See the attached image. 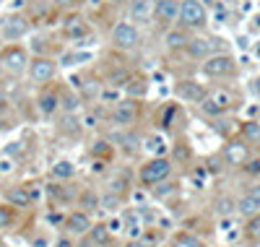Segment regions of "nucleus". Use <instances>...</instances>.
<instances>
[{
	"instance_id": "09e8293b",
	"label": "nucleus",
	"mask_w": 260,
	"mask_h": 247,
	"mask_svg": "<svg viewBox=\"0 0 260 247\" xmlns=\"http://www.w3.org/2000/svg\"><path fill=\"white\" fill-rule=\"evenodd\" d=\"M91 169H94V172H104V161H94V167H91Z\"/></svg>"
},
{
	"instance_id": "a878e982",
	"label": "nucleus",
	"mask_w": 260,
	"mask_h": 247,
	"mask_svg": "<svg viewBox=\"0 0 260 247\" xmlns=\"http://www.w3.org/2000/svg\"><path fill=\"white\" fill-rule=\"evenodd\" d=\"M201 110H203L206 115H211V117H219V115H224V110H221V107H219L216 102H213L211 97H206V99L201 102Z\"/></svg>"
},
{
	"instance_id": "5fc2aeb1",
	"label": "nucleus",
	"mask_w": 260,
	"mask_h": 247,
	"mask_svg": "<svg viewBox=\"0 0 260 247\" xmlns=\"http://www.w3.org/2000/svg\"><path fill=\"white\" fill-rule=\"evenodd\" d=\"M177 247H182V244H177Z\"/></svg>"
},
{
	"instance_id": "6e6d98bb",
	"label": "nucleus",
	"mask_w": 260,
	"mask_h": 247,
	"mask_svg": "<svg viewBox=\"0 0 260 247\" xmlns=\"http://www.w3.org/2000/svg\"><path fill=\"white\" fill-rule=\"evenodd\" d=\"M257 52H260V50H257Z\"/></svg>"
},
{
	"instance_id": "b1692460",
	"label": "nucleus",
	"mask_w": 260,
	"mask_h": 247,
	"mask_svg": "<svg viewBox=\"0 0 260 247\" xmlns=\"http://www.w3.org/2000/svg\"><path fill=\"white\" fill-rule=\"evenodd\" d=\"M133 78V75L128 73V70H112V75H110V86L112 89H120V86H128V81Z\"/></svg>"
},
{
	"instance_id": "4be33fe9",
	"label": "nucleus",
	"mask_w": 260,
	"mask_h": 247,
	"mask_svg": "<svg viewBox=\"0 0 260 247\" xmlns=\"http://www.w3.org/2000/svg\"><path fill=\"white\" fill-rule=\"evenodd\" d=\"M242 135H244V141H250V143H260V122H244Z\"/></svg>"
},
{
	"instance_id": "7ed1b4c3",
	"label": "nucleus",
	"mask_w": 260,
	"mask_h": 247,
	"mask_svg": "<svg viewBox=\"0 0 260 247\" xmlns=\"http://www.w3.org/2000/svg\"><path fill=\"white\" fill-rule=\"evenodd\" d=\"M180 21L190 29H198L208 21V13H206L203 3H198V0H182L180 3Z\"/></svg>"
},
{
	"instance_id": "58836bf2",
	"label": "nucleus",
	"mask_w": 260,
	"mask_h": 247,
	"mask_svg": "<svg viewBox=\"0 0 260 247\" xmlns=\"http://www.w3.org/2000/svg\"><path fill=\"white\" fill-rule=\"evenodd\" d=\"M91 151H94L97 156H99V153H102V156H107V153H110V143H107V141H97Z\"/></svg>"
},
{
	"instance_id": "f3484780",
	"label": "nucleus",
	"mask_w": 260,
	"mask_h": 247,
	"mask_svg": "<svg viewBox=\"0 0 260 247\" xmlns=\"http://www.w3.org/2000/svg\"><path fill=\"white\" fill-rule=\"evenodd\" d=\"M188 42H190V37L182 32V29H172V32H166V37H164V44L169 50H185Z\"/></svg>"
},
{
	"instance_id": "4c0bfd02",
	"label": "nucleus",
	"mask_w": 260,
	"mask_h": 247,
	"mask_svg": "<svg viewBox=\"0 0 260 247\" xmlns=\"http://www.w3.org/2000/svg\"><path fill=\"white\" fill-rule=\"evenodd\" d=\"M11 221H13V216H11V211H8V208H3V206H0V229H6V226H11Z\"/></svg>"
},
{
	"instance_id": "4468645a",
	"label": "nucleus",
	"mask_w": 260,
	"mask_h": 247,
	"mask_svg": "<svg viewBox=\"0 0 260 247\" xmlns=\"http://www.w3.org/2000/svg\"><path fill=\"white\" fill-rule=\"evenodd\" d=\"M154 0H133L130 3V19L133 21H148L151 16H154Z\"/></svg>"
},
{
	"instance_id": "aec40b11",
	"label": "nucleus",
	"mask_w": 260,
	"mask_h": 247,
	"mask_svg": "<svg viewBox=\"0 0 260 247\" xmlns=\"http://www.w3.org/2000/svg\"><path fill=\"white\" fill-rule=\"evenodd\" d=\"M8 200H11L13 206H19V208H26L29 203H32V198H29V190H26V188L11 190V193H8Z\"/></svg>"
},
{
	"instance_id": "2eb2a0df",
	"label": "nucleus",
	"mask_w": 260,
	"mask_h": 247,
	"mask_svg": "<svg viewBox=\"0 0 260 247\" xmlns=\"http://www.w3.org/2000/svg\"><path fill=\"white\" fill-rule=\"evenodd\" d=\"M156 16L164 24L177 21L180 19V3H177V0H159V3H156Z\"/></svg>"
},
{
	"instance_id": "3c124183",
	"label": "nucleus",
	"mask_w": 260,
	"mask_h": 247,
	"mask_svg": "<svg viewBox=\"0 0 260 247\" xmlns=\"http://www.w3.org/2000/svg\"><path fill=\"white\" fill-rule=\"evenodd\" d=\"M34 247H47V239H34Z\"/></svg>"
},
{
	"instance_id": "f8f14e48",
	"label": "nucleus",
	"mask_w": 260,
	"mask_h": 247,
	"mask_svg": "<svg viewBox=\"0 0 260 247\" xmlns=\"http://www.w3.org/2000/svg\"><path fill=\"white\" fill-rule=\"evenodd\" d=\"M65 229L70 231V234H89V229H91V219H89V213H70L68 219H65Z\"/></svg>"
},
{
	"instance_id": "2f4dec72",
	"label": "nucleus",
	"mask_w": 260,
	"mask_h": 247,
	"mask_svg": "<svg viewBox=\"0 0 260 247\" xmlns=\"http://www.w3.org/2000/svg\"><path fill=\"white\" fill-rule=\"evenodd\" d=\"M244 231H247L250 237H255V239H260V216H252L250 219V224L244 226Z\"/></svg>"
},
{
	"instance_id": "ea45409f",
	"label": "nucleus",
	"mask_w": 260,
	"mask_h": 247,
	"mask_svg": "<svg viewBox=\"0 0 260 247\" xmlns=\"http://www.w3.org/2000/svg\"><path fill=\"white\" fill-rule=\"evenodd\" d=\"M52 6H57V8H70V6H75L78 0H50Z\"/></svg>"
},
{
	"instance_id": "ddd939ff",
	"label": "nucleus",
	"mask_w": 260,
	"mask_h": 247,
	"mask_svg": "<svg viewBox=\"0 0 260 247\" xmlns=\"http://www.w3.org/2000/svg\"><path fill=\"white\" fill-rule=\"evenodd\" d=\"M57 107H60V94H57V91H44V94H39L37 110H39L44 117H52V115L57 112Z\"/></svg>"
},
{
	"instance_id": "72a5a7b5",
	"label": "nucleus",
	"mask_w": 260,
	"mask_h": 247,
	"mask_svg": "<svg viewBox=\"0 0 260 247\" xmlns=\"http://www.w3.org/2000/svg\"><path fill=\"white\" fill-rule=\"evenodd\" d=\"M242 169L247 175H260V159H250V161H244L242 164Z\"/></svg>"
},
{
	"instance_id": "1a4fd4ad",
	"label": "nucleus",
	"mask_w": 260,
	"mask_h": 247,
	"mask_svg": "<svg viewBox=\"0 0 260 247\" xmlns=\"http://www.w3.org/2000/svg\"><path fill=\"white\" fill-rule=\"evenodd\" d=\"M175 91H177L180 99L193 102V104H201V102L206 99V89L198 84V81H180V84L175 86Z\"/></svg>"
},
{
	"instance_id": "c9c22d12",
	"label": "nucleus",
	"mask_w": 260,
	"mask_h": 247,
	"mask_svg": "<svg viewBox=\"0 0 260 247\" xmlns=\"http://www.w3.org/2000/svg\"><path fill=\"white\" fill-rule=\"evenodd\" d=\"M177 242H180L182 247H203V244L198 242L195 237H188V234H180V237H177Z\"/></svg>"
},
{
	"instance_id": "a18cd8bd",
	"label": "nucleus",
	"mask_w": 260,
	"mask_h": 247,
	"mask_svg": "<svg viewBox=\"0 0 260 247\" xmlns=\"http://www.w3.org/2000/svg\"><path fill=\"white\" fill-rule=\"evenodd\" d=\"M55 247H73V242L63 237V239H57V244H55Z\"/></svg>"
},
{
	"instance_id": "9d476101",
	"label": "nucleus",
	"mask_w": 260,
	"mask_h": 247,
	"mask_svg": "<svg viewBox=\"0 0 260 247\" xmlns=\"http://www.w3.org/2000/svg\"><path fill=\"white\" fill-rule=\"evenodd\" d=\"M63 32H65V37H68V39L81 42V39H86V37H89V24H86V19H83V16H70V19L63 24Z\"/></svg>"
},
{
	"instance_id": "393cba45",
	"label": "nucleus",
	"mask_w": 260,
	"mask_h": 247,
	"mask_svg": "<svg viewBox=\"0 0 260 247\" xmlns=\"http://www.w3.org/2000/svg\"><path fill=\"white\" fill-rule=\"evenodd\" d=\"M125 89H128L130 97H143V94H146V81H143V78H141V81H138V78H130Z\"/></svg>"
},
{
	"instance_id": "bb28decb",
	"label": "nucleus",
	"mask_w": 260,
	"mask_h": 247,
	"mask_svg": "<svg viewBox=\"0 0 260 247\" xmlns=\"http://www.w3.org/2000/svg\"><path fill=\"white\" fill-rule=\"evenodd\" d=\"M60 102H63V110L65 112H75L81 107V99L75 97V94H63V99H60Z\"/></svg>"
},
{
	"instance_id": "a19ab883",
	"label": "nucleus",
	"mask_w": 260,
	"mask_h": 247,
	"mask_svg": "<svg viewBox=\"0 0 260 247\" xmlns=\"http://www.w3.org/2000/svg\"><path fill=\"white\" fill-rule=\"evenodd\" d=\"M107 229H110V231H112V234H115V231H122V221H117V219H112L110 224H107Z\"/></svg>"
},
{
	"instance_id": "473e14b6",
	"label": "nucleus",
	"mask_w": 260,
	"mask_h": 247,
	"mask_svg": "<svg viewBox=\"0 0 260 247\" xmlns=\"http://www.w3.org/2000/svg\"><path fill=\"white\" fill-rule=\"evenodd\" d=\"M211 99H213V102H216V104L221 107V110H224V112L229 110V104H232V97H229V94H224V91H216V94H213Z\"/></svg>"
},
{
	"instance_id": "8fccbe9b",
	"label": "nucleus",
	"mask_w": 260,
	"mask_h": 247,
	"mask_svg": "<svg viewBox=\"0 0 260 247\" xmlns=\"http://www.w3.org/2000/svg\"><path fill=\"white\" fill-rule=\"evenodd\" d=\"M6 104H8V99H6L3 91H0V110H6Z\"/></svg>"
},
{
	"instance_id": "0eeeda50",
	"label": "nucleus",
	"mask_w": 260,
	"mask_h": 247,
	"mask_svg": "<svg viewBox=\"0 0 260 247\" xmlns=\"http://www.w3.org/2000/svg\"><path fill=\"white\" fill-rule=\"evenodd\" d=\"M0 63H3V68L8 70V73H24L26 70V52L21 50V47H8L6 52H3V57H0Z\"/></svg>"
},
{
	"instance_id": "603ef678",
	"label": "nucleus",
	"mask_w": 260,
	"mask_h": 247,
	"mask_svg": "<svg viewBox=\"0 0 260 247\" xmlns=\"http://www.w3.org/2000/svg\"><path fill=\"white\" fill-rule=\"evenodd\" d=\"M255 29H260V16H255Z\"/></svg>"
},
{
	"instance_id": "9b49d317",
	"label": "nucleus",
	"mask_w": 260,
	"mask_h": 247,
	"mask_svg": "<svg viewBox=\"0 0 260 247\" xmlns=\"http://www.w3.org/2000/svg\"><path fill=\"white\" fill-rule=\"evenodd\" d=\"M237 211H239L242 216H247V219L257 216V213H260V188H255V190H250L247 195H244L239 203H237Z\"/></svg>"
},
{
	"instance_id": "de8ad7c7",
	"label": "nucleus",
	"mask_w": 260,
	"mask_h": 247,
	"mask_svg": "<svg viewBox=\"0 0 260 247\" xmlns=\"http://www.w3.org/2000/svg\"><path fill=\"white\" fill-rule=\"evenodd\" d=\"M63 221V216H57V213H50V224H60Z\"/></svg>"
},
{
	"instance_id": "20e7f679",
	"label": "nucleus",
	"mask_w": 260,
	"mask_h": 247,
	"mask_svg": "<svg viewBox=\"0 0 260 247\" xmlns=\"http://www.w3.org/2000/svg\"><path fill=\"white\" fill-rule=\"evenodd\" d=\"M141 42V34L133 24H117L112 29V44L117 50H135Z\"/></svg>"
},
{
	"instance_id": "412c9836",
	"label": "nucleus",
	"mask_w": 260,
	"mask_h": 247,
	"mask_svg": "<svg viewBox=\"0 0 260 247\" xmlns=\"http://www.w3.org/2000/svg\"><path fill=\"white\" fill-rule=\"evenodd\" d=\"M73 175H75V167L70 161H57L52 167V177H57V180H70Z\"/></svg>"
},
{
	"instance_id": "e433bc0d",
	"label": "nucleus",
	"mask_w": 260,
	"mask_h": 247,
	"mask_svg": "<svg viewBox=\"0 0 260 247\" xmlns=\"http://www.w3.org/2000/svg\"><path fill=\"white\" fill-rule=\"evenodd\" d=\"M99 99H102V102H115V104H117V102H120V94H117V91H112V89H104L102 94H99Z\"/></svg>"
},
{
	"instance_id": "5701e85b",
	"label": "nucleus",
	"mask_w": 260,
	"mask_h": 247,
	"mask_svg": "<svg viewBox=\"0 0 260 247\" xmlns=\"http://www.w3.org/2000/svg\"><path fill=\"white\" fill-rule=\"evenodd\" d=\"M115 141L120 146H125V151H135V148H138V138L130 135V133H115Z\"/></svg>"
},
{
	"instance_id": "6ab92c4d",
	"label": "nucleus",
	"mask_w": 260,
	"mask_h": 247,
	"mask_svg": "<svg viewBox=\"0 0 260 247\" xmlns=\"http://www.w3.org/2000/svg\"><path fill=\"white\" fill-rule=\"evenodd\" d=\"M226 159L232 164H244V161H247V148H244L242 143H232L226 148Z\"/></svg>"
},
{
	"instance_id": "37998d69",
	"label": "nucleus",
	"mask_w": 260,
	"mask_h": 247,
	"mask_svg": "<svg viewBox=\"0 0 260 247\" xmlns=\"http://www.w3.org/2000/svg\"><path fill=\"white\" fill-rule=\"evenodd\" d=\"M125 247H148V242L146 239H135V242H128Z\"/></svg>"
},
{
	"instance_id": "cd10ccee",
	"label": "nucleus",
	"mask_w": 260,
	"mask_h": 247,
	"mask_svg": "<svg viewBox=\"0 0 260 247\" xmlns=\"http://www.w3.org/2000/svg\"><path fill=\"white\" fill-rule=\"evenodd\" d=\"M128 190V180H125V175H117L112 182H110V193H115V195H122V193H125Z\"/></svg>"
},
{
	"instance_id": "7c9ffc66",
	"label": "nucleus",
	"mask_w": 260,
	"mask_h": 247,
	"mask_svg": "<svg viewBox=\"0 0 260 247\" xmlns=\"http://www.w3.org/2000/svg\"><path fill=\"white\" fill-rule=\"evenodd\" d=\"M234 208H237V206H234L229 198H221L219 203H216V213H219V216H229V213H232Z\"/></svg>"
},
{
	"instance_id": "864d4df0",
	"label": "nucleus",
	"mask_w": 260,
	"mask_h": 247,
	"mask_svg": "<svg viewBox=\"0 0 260 247\" xmlns=\"http://www.w3.org/2000/svg\"><path fill=\"white\" fill-rule=\"evenodd\" d=\"M0 68H3V63H0Z\"/></svg>"
},
{
	"instance_id": "39448f33",
	"label": "nucleus",
	"mask_w": 260,
	"mask_h": 247,
	"mask_svg": "<svg viewBox=\"0 0 260 247\" xmlns=\"http://www.w3.org/2000/svg\"><path fill=\"white\" fill-rule=\"evenodd\" d=\"M110 120L112 125H120V128H130L135 120H138V104L133 99H125V102H117L110 112Z\"/></svg>"
},
{
	"instance_id": "a211bd4d",
	"label": "nucleus",
	"mask_w": 260,
	"mask_h": 247,
	"mask_svg": "<svg viewBox=\"0 0 260 247\" xmlns=\"http://www.w3.org/2000/svg\"><path fill=\"white\" fill-rule=\"evenodd\" d=\"M89 237H91V242H94V244H110L112 231L107 229V224H97V226L89 229Z\"/></svg>"
},
{
	"instance_id": "c756f323",
	"label": "nucleus",
	"mask_w": 260,
	"mask_h": 247,
	"mask_svg": "<svg viewBox=\"0 0 260 247\" xmlns=\"http://www.w3.org/2000/svg\"><path fill=\"white\" fill-rule=\"evenodd\" d=\"M146 148H148V151H154L156 156H161V153L166 151V143L161 141L159 135H154V138H148V146H146Z\"/></svg>"
},
{
	"instance_id": "c85d7f7f",
	"label": "nucleus",
	"mask_w": 260,
	"mask_h": 247,
	"mask_svg": "<svg viewBox=\"0 0 260 247\" xmlns=\"http://www.w3.org/2000/svg\"><path fill=\"white\" fill-rule=\"evenodd\" d=\"M99 206H104L107 211H115V208L120 206V195H115V193H107L104 198H99Z\"/></svg>"
},
{
	"instance_id": "c03bdc74",
	"label": "nucleus",
	"mask_w": 260,
	"mask_h": 247,
	"mask_svg": "<svg viewBox=\"0 0 260 247\" xmlns=\"http://www.w3.org/2000/svg\"><path fill=\"white\" fill-rule=\"evenodd\" d=\"M0 172H3V175H6V172H11V161H8V159L0 161Z\"/></svg>"
},
{
	"instance_id": "6e6552de",
	"label": "nucleus",
	"mask_w": 260,
	"mask_h": 247,
	"mask_svg": "<svg viewBox=\"0 0 260 247\" xmlns=\"http://www.w3.org/2000/svg\"><path fill=\"white\" fill-rule=\"evenodd\" d=\"M29 75H32V81H37V84L52 81V75H55V63H52L50 57H37L34 63H29Z\"/></svg>"
},
{
	"instance_id": "f704fd0d",
	"label": "nucleus",
	"mask_w": 260,
	"mask_h": 247,
	"mask_svg": "<svg viewBox=\"0 0 260 247\" xmlns=\"http://www.w3.org/2000/svg\"><path fill=\"white\" fill-rule=\"evenodd\" d=\"M172 190H175V185H172V182H166V180H164V182H159V185H156V190H154V193H156L159 198H164V195H169Z\"/></svg>"
},
{
	"instance_id": "49530a36",
	"label": "nucleus",
	"mask_w": 260,
	"mask_h": 247,
	"mask_svg": "<svg viewBox=\"0 0 260 247\" xmlns=\"http://www.w3.org/2000/svg\"><path fill=\"white\" fill-rule=\"evenodd\" d=\"M19 151H21V143H11L8 146V153H19Z\"/></svg>"
},
{
	"instance_id": "423d86ee",
	"label": "nucleus",
	"mask_w": 260,
	"mask_h": 247,
	"mask_svg": "<svg viewBox=\"0 0 260 247\" xmlns=\"http://www.w3.org/2000/svg\"><path fill=\"white\" fill-rule=\"evenodd\" d=\"M29 32V21L24 16H6L0 21V37L8 39V42H16Z\"/></svg>"
},
{
	"instance_id": "dca6fc26",
	"label": "nucleus",
	"mask_w": 260,
	"mask_h": 247,
	"mask_svg": "<svg viewBox=\"0 0 260 247\" xmlns=\"http://www.w3.org/2000/svg\"><path fill=\"white\" fill-rule=\"evenodd\" d=\"M188 55L190 57H195V60H206V57H211V39H203V37H195V39H190L188 42Z\"/></svg>"
},
{
	"instance_id": "f03ea898",
	"label": "nucleus",
	"mask_w": 260,
	"mask_h": 247,
	"mask_svg": "<svg viewBox=\"0 0 260 247\" xmlns=\"http://www.w3.org/2000/svg\"><path fill=\"white\" fill-rule=\"evenodd\" d=\"M169 175H172V164L164 156H156V159H151L148 164L141 167V182L143 185H159L164 180H169Z\"/></svg>"
},
{
	"instance_id": "f257e3e1",
	"label": "nucleus",
	"mask_w": 260,
	"mask_h": 247,
	"mask_svg": "<svg viewBox=\"0 0 260 247\" xmlns=\"http://www.w3.org/2000/svg\"><path fill=\"white\" fill-rule=\"evenodd\" d=\"M237 65H234V57L232 55H211L203 60V73L208 75V78H226V75H234Z\"/></svg>"
},
{
	"instance_id": "79ce46f5",
	"label": "nucleus",
	"mask_w": 260,
	"mask_h": 247,
	"mask_svg": "<svg viewBox=\"0 0 260 247\" xmlns=\"http://www.w3.org/2000/svg\"><path fill=\"white\" fill-rule=\"evenodd\" d=\"M83 125H86V128H94V125H97V115H94V112L86 115V117H83Z\"/></svg>"
}]
</instances>
